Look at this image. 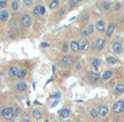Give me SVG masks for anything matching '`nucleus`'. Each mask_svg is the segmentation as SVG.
Returning a JSON list of instances; mask_svg holds the SVG:
<instances>
[{
	"mask_svg": "<svg viewBox=\"0 0 124 122\" xmlns=\"http://www.w3.org/2000/svg\"><path fill=\"white\" fill-rule=\"evenodd\" d=\"M97 110H98V114L100 117H106L109 112V108H108L107 105H100Z\"/></svg>",
	"mask_w": 124,
	"mask_h": 122,
	"instance_id": "nucleus-6",
	"label": "nucleus"
},
{
	"mask_svg": "<svg viewBox=\"0 0 124 122\" xmlns=\"http://www.w3.org/2000/svg\"><path fill=\"white\" fill-rule=\"evenodd\" d=\"M20 108H19V106L17 105H14V109H13V116H19L20 114Z\"/></svg>",
	"mask_w": 124,
	"mask_h": 122,
	"instance_id": "nucleus-30",
	"label": "nucleus"
},
{
	"mask_svg": "<svg viewBox=\"0 0 124 122\" xmlns=\"http://www.w3.org/2000/svg\"><path fill=\"white\" fill-rule=\"evenodd\" d=\"M114 30H116V25H114V24H110V25L107 27V31H106V34H107V37L112 36V34H113Z\"/></svg>",
	"mask_w": 124,
	"mask_h": 122,
	"instance_id": "nucleus-19",
	"label": "nucleus"
},
{
	"mask_svg": "<svg viewBox=\"0 0 124 122\" xmlns=\"http://www.w3.org/2000/svg\"><path fill=\"white\" fill-rule=\"evenodd\" d=\"M8 6V2L4 1V0H1L0 1V9H6V7Z\"/></svg>",
	"mask_w": 124,
	"mask_h": 122,
	"instance_id": "nucleus-32",
	"label": "nucleus"
},
{
	"mask_svg": "<svg viewBox=\"0 0 124 122\" xmlns=\"http://www.w3.org/2000/svg\"><path fill=\"white\" fill-rule=\"evenodd\" d=\"M73 62H74V60H73V57L69 56V55L62 57V59H61V64L63 66H70V65H72Z\"/></svg>",
	"mask_w": 124,
	"mask_h": 122,
	"instance_id": "nucleus-5",
	"label": "nucleus"
},
{
	"mask_svg": "<svg viewBox=\"0 0 124 122\" xmlns=\"http://www.w3.org/2000/svg\"><path fill=\"white\" fill-rule=\"evenodd\" d=\"M107 62L109 64H116V62H118V60H116L114 57H108V58H107Z\"/></svg>",
	"mask_w": 124,
	"mask_h": 122,
	"instance_id": "nucleus-28",
	"label": "nucleus"
},
{
	"mask_svg": "<svg viewBox=\"0 0 124 122\" xmlns=\"http://www.w3.org/2000/svg\"><path fill=\"white\" fill-rule=\"evenodd\" d=\"M79 68H81V62H77L76 65H75V70H79Z\"/></svg>",
	"mask_w": 124,
	"mask_h": 122,
	"instance_id": "nucleus-38",
	"label": "nucleus"
},
{
	"mask_svg": "<svg viewBox=\"0 0 124 122\" xmlns=\"http://www.w3.org/2000/svg\"><path fill=\"white\" fill-rule=\"evenodd\" d=\"M22 122H30V120H28V119H23Z\"/></svg>",
	"mask_w": 124,
	"mask_h": 122,
	"instance_id": "nucleus-41",
	"label": "nucleus"
},
{
	"mask_svg": "<svg viewBox=\"0 0 124 122\" xmlns=\"http://www.w3.org/2000/svg\"><path fill=\"white\" fill-rule=\"evenodd\" d=\"M1 114L6 120H10V119H12V117H13V109H11L10 107L3 108V109L1 110Z\"/></svg>",
	"mask_w": 124,
	"mask_h": 122,
	"instance_id": "nucleus-3",
	"label": "nucleus"
},
{
	"mask_svg": "<svg viewBox=\"0 0 124 122\" xmlns=\"http://www.w3.org/2000/svg\"><path fill=\"white\" fill-rule=\"evenodd\" d=\"M121 21H122V23L124 24V17H123V19H121Z\"/></svg>",
	"mask_w": 124,
	"mask_h": 122,
	"instance_id": "nucleus-42",
	"label": "nucleus"
},
{
	"mask_svg": "<svg viewBox=\"0 0 124 122\" xmlns=\"http://www.w3.org/2000/svg\"><path fill=\"white\" fill-rule=\"evenodd\" d=\"M59 3H60V2H59L58 0H54V1H51L49 3V9H51V10H54V9H57L59 7Z\"/></svg>",
	"mask_w": 124,
	"mask_h": 122,
	"instance_id": "nucleus-24",
	"label": "nucleus"
},
{
	"mask_svg": "<svg viewBox=\"0 0 124 122\" xmlns=\"http://www.w3.org/2000/svg\"><path fill=\"white\" fill-rule=\"evenodd\" d=\"M60 96H61L60 93H54V94L50 95V98H52V99H57V100H58V99L60 98Z\"/></svg>",
	"mask_w": 124,
	"mask_h": 122,
	"instance_id": "nucleus-31",
	"label": "nucleus"
},
{
	"mask_svg": "<svg viewBox=\"0 0 124 122\" xmlns=\"http://www.w3.org/2000/svg\"><path fill=\"white\" fill-rule=\"evenodd\" d=\"M44 13H45V7L40 6V15H43Z\"/></svg>",
	"mask_w": 124,
	"mask_h": 122,
	"instance_id": "nucleus-37",
	"label": "nucleus"
},
{
	"mask_svg": "<svg viewBox=\"0 0 124 122\" xmlns=\"http://www.w3.org/2000/svg\"><path fill=\"white\" fill-rule=\"evenodd\" d=\"M27 72H28V70H27L26 68L21 69V70H19V74H17V77H19V79H24V77L27 75Z\"/></svg>",
	"mask_w": 124,
	"mask_h": 122,
	"instance_id": "nucleus-20",
	"label": "nucleus"
},
{
	"mask_svg": "<svg viewBox=\"0 0 124 122\" xmlns=\"http://www.w3.org/2000/svg\"><path fill=\"white\" fill-rule=\"evenodd\" d=\"M113 93H114L116 95H121V94H123V93H124V84H122V83L116 84V87H114V89H113Z\"/></svg>",
	"mask_w": 124,
	"mask_h": 122,
	"instance_id": "nucleus-11",
	"label": "nucleus"
},
{
	"mask_svg": "<svg viewBox=\"0 0 124 122\" xmlns=\"http://www.w3.org/2000/svg\"><path fill=\"white\" fill-rule=\"evenodd\" d=\"M0 12H1V11H0Z\"/></svg>",
	"mask_w": 124,
	"mask_h": 122,
	"instance_id": "nucleus-44",
	"label": "nucleus"
},
{
	"mask_svg": "<svg viewBox=\"0 0 124 122\" xmlns=\"http://www.w3.org/2000/svg\"><path fill=\"white\" fill-rule=\"evenodd\" d=\"M89 114H90V117H92L93 119L98 118V116H99L98 110H96V109H92V110H90V111H89Z\"/></svg>",
	"mask_w": 124,
	"mask_h": 122,
	"instance_id": "nucleus-26",
	"label": "nucleus"
},
{
	"mask_svg": "<svg viewBox=\"0 0 124 122\" xmlns=\"http://www.w3.org/2000/svg\"><path fill=\"white\" fill-rule=\"evenodd\" d=\"M82 17H83V19H82L83 21H86V20H88V14H87V13H85V14L82 15Z\"/></svg>",
	"mask_w": 124,
	"mask_h": 122,
	"instance_id": "nucleus-36",
	"label": "nucleus"
},
{
	"mask_svg": "<svg viewBox=\"0 0 124 122\" xmlns=\"http://www.w3.org/2000/svg\"><path fill=\"white\" fill-rule=\"evenodd\" d=\"M124 111V101L123 100H119L114 104L113 106V112L116 114H120Z\"/></svg>",
	"mask_w": 124,
	"mask_h": 122,
	"instance_id": "nucleus-2",
	"label": "nucleus"
},
{
	"mask_svg": "<svg viewBox=\"0 0 124 122\" xmlns=\"http://www.w3.org/2000/svg\"><path fill=\"white\" fill-rule=\"evenodd\" d=\"M111 6H112V3L110 1H103V2H101V9H102V10H105V11L110 10Z\"/></svg>",
	"mask_w": 124,
	"mask_h": 122,
	"instance_id": "nucleus-21",
	"label": "nucleus"
},
{
	"mask_svg": "<svg viewBox=\"0 0 124 122\" xmlns=\"http://www.w3.org/2000/svg\"><path fill=\"white\" fill-rule=\"evenodd\" d=\"M21 25L25 28L31 27V25H32V17L28 14H23L21 17Z\"/></svg>",
	"mask_w": 124,
	"mask_h": 122,
	"instance_id": "nucleus-1",
	"label": "nucleus"
},
{
	"mask_svg": "<svg viewBox=\"0 0 124 122\" xmlns=\"http://www.w3.org/2000/svg\"><path fill=\"white\" fill-rule=\"evenodd\" d=\"M33 15L34 16H39L40 15V6H36L33 10Z\"/></svg>",
	"mask_w": 124,
	"mask_h": 122,
	"instance_id": "nucleus-25",
	"label": "nucleus"
},
{
	"mask_svg": "<svg viewBox=\"0 0 124 122\" xmlns=\"http://www.w3.org/2000/svg\"><path fill=\"white\" fill-rule=\"evenodd\" d=\"M58 104H59V100H56V101H54V103L51 105V107H56V106L58 105Z\"/></svg>",
	"mask_w": 124,
	"mask_h": 122,
	"instance_id": "nucleus-39",
	"label": "nucleus"
},
{
	"mask_svg": "<svg viewBox=\"0 0 124 122\" xmlns=\"http://www.w3.org/2000/svg\"><path fill=\"white\" fill-rule=\"evenodd\" d=\"M11 8H12L13 11H17V10H19V2H17V1H13L12 3H11Z\"/></svg>",
	"mask_w": 124,
	"mask_h": 122,
	"instance_id": "nucleus-29",
	"label": "nucleus"
},
{
	"mask_svg": "<svg viewBox=\"0 0 124 122\" xmlns=\"http://www.w3.org/2000/svg\"><path fill=\"white\" fill-rule=\"evenodd\" d=\"M121 9V3H116L114 4V8H113V11H116V12H118L119 10Z\"/></svg>",
	"mask_w": 124,
	"mask_h": 122,
	"instance_id": "nucleus-33",
	"label": "nucleus"
},
{
	"mask_svg": "<svg viewBox=\"0 0 124 122\" xmlns=\"http://www.w3.org/2000/svg\"><path fill=\"white\" fill-rule=\"evenodd\" d=\"M70 47L72 49L73 52H78L79 51V43L76 41H73L72 43L70 44Z\"/></svg>",
	"mask_w": 124,
	"mask_h": 122,
	"instance_id": "nucleus-15",
	"label": "nucleus"
},
{
	"mask_svg": "<svg viewBox=\"0 0 124 122\" xmlns=\"http://www.w3.org/2000/svg\"><path fill=\"white\" fill-rule=\"evenodd\" d=\"M32 116L34 119H36V120H40L41 118H43V114H41L40 110L38 109H34L32 111Z\"/></svg>",
	"mask_w": 124,
	"mask_h": 122,
	"instance_id": "nucleus-17",
	"label": "nucleus"
},
{
	"mask_svg": "<svg viewBox=\"0 0 124 122\" xmlns=\"http://www.w3.org/2000/svg\"><path fill=\"white\" fill-rule=\"evenodd\" d=\"M8 74L10 77H17V74H19V69L16 66H11L8 71Z\"/></svg>",
	"mask_w": 124,
	"mask_h": 122,
	"instance_id": "nucleus-13",
	"label": "nucleus"
},
{
	"mask_svg": "<svg viewBox=\"0 0 124 122\" xmlns=\"http://www.w3.org/2000/svg\"><path fill=\"white\" fill-rule=\"evenodd\" d=\"M89 47V41L86 38H82V41H79V51H86Z\"/></svg>",
	"mask_w": 124,
	"mask_h": 122,
	"instance_id": "nucleus-8",
	"label": "nucleus"
},
{
	"mask_svg": "<svg viewBox=\"0 0 124 122\" xmlns=\"http://www.w3.org/2000/svg\"><path fill=\"white\" fill-rule=\"evenodd\" d=\"M112 76H113V71L112 70H107V71L103 72L102 75H101V80H102V81H108V80H110Z\"/></svg>",
	"mask_w": 124,
	"mask_h": 122,
	"instance_id": "nucleus-12",
	"label": "nucleus"
},
{
	"mask_svg": "<svg viewBox=\"0 0 124 122\" xmlns=\"http://www.w3.org/2000/svg\"><path fill=\"white\" fill-rule=\"evenodd\" d=\"M59 114H60V117L62 119H66V118H69V116H70V110L69 109H62Z\"/></svg>",
	"mask_w": 124,
	"mask_h": 122,
	"instance_id": "nucleus-22",
	"label": "nucleus"
},
{
	"mask_svg": "<svg viewBox=\"0 0 124 122\" xmlns=\"http://www.w3.org/2000/svg\"><path fill=\"white\" fill-rule=\"evenodd\" d=\"M17 97H19L20 100H23V99H24V96H17Z\"/></svg>",
	"mask_w": 124,
	"mask_h": 122,
	"instance_id": "nucleus-40",
	"label": "nucleus"
},
{
	"mask_svg": "<svg viewBox=\"0 0 124 122\" xmlns=\"http://www.w3.org/2000/svg\"><path fill=\"white\" fill-rule=\"evenodd\" d=\"M49 46H50V44H48V43H40V47H43V48H47Z\"/></svg>",
	"mask_w": 124,
	"mask_h": 122,
	"instance_id": "nucleus-35",
	"label": "nucleus"
},
{
	"mask_svg": "<svg viewBox=\"0 0 124 122\" xmlns=\"http://www.w3.org/2000/svg\"><path fill=\"white\" fill-rule=\"evenodd\" d=\"M68 49H69V44L66 43V41H63L62 46H61V50L63 52H68Z\"/></svg>",
	"mask_w": 124,
	"mask_h": 122,
	"instance_id": "nucleus-27",
	"label": "nucleus"
},
{
	"mask_svg": "<svg viewBox=\"0 0 124 122\" xmlns=\"http://www.w3.org/2000/svg\"><path fill=\"white\" fill-rule=\"evenodd\" d=\"M15 89L20 93H23L27 89V84L24 83V82H19V83L15 85Z\"/></svg>",
	"mask_w": 124,
	"mask_h": 122,
	"instance_id": "nucleus-10",
	"label": "nucleus"
},
{
	"mask_svg": "<svg viewBox=\"0 0 124 122\" xmlns=\"http://www.w3.org/2000/svg\"><path fill=\"white\" fill-rule=\"evenodd\" d=\"M105 45H106V41H105V38H98V39L96 41V43H95V48H96V50L100 51V50H102V49H103Z\"/></svg>",
	"mask_w": 124,
	"mask_h": 122,
	"instance_id": "nucleus-7",
	"label": "nucleus"
},
{
	"mask_svg": "<svg viewBox=\"0 0 124 122\" xmlns=\"http://www.w3.org/2000/svg\"><path fill=\"white\" fill-rule=\"evenodd\" d=\"M100 63H101L100 59H98V58H94V59H93L92 64H93V68H94V70H95V71H98V70H99Z\"/></svg>",
	"mask_w": 124,
	"mask_h": 122,
	"instance_id": "nucleus-18",
	"label": "nucleus"
},
{
	"mask_svg": "<svg viewBox=\"0 0 124 122\" xmlns=\"http://www.w3.org/2000/svg\"><path fill=\"white\" fill-rule=\"evenodd\" d=\"M95 30V25L94 24H89V25L87 26V27H85L83 31H82V36H83V38H86V37L88 36V35L93 34V32H94Z\"/></svg>",
	"mask_w": 124,
	"mask_h": 122,
	"instance_id": "nucleus-4",
	"label": "nucleus"
},
{
	"mask_svg": "<svg viewBox=\"0 0 124 122\" xmlns=\"http://www.w3.org/2000/svg\"><path fill=\"white\" fill-rule=\"evenodd\" d=\"M112 49H113V51L116 52V54L120 55L123 52V46L121 45L120 43L116 41V43H113V45H112Z\"/></svg>",
	"mask_w": 124,
	"mask_h": 122,
	"instance_id": "nucleus-9",
	"label": "nucleus"
},
{
	"mask_svg": "<svg viewBox=\"0 0 124 122\" xmlns=\"http://www.w3.org/2000/svg\"><path fill=\"white\" fill-rule=\"evenodd\" d=\"M8 20H9V12L7 10H1V12H0V21L7 22Z\"/></svg>",
	"mask_w": 124,
	"mask_h": 122,
	"instance_id": "nucleus-16",
	"label": "nucleus"
},
{
	"mask_svg": "<svg viewBox=\"0 0 124 122\" xmlns=\"http://www.w3.org/2000/svg\"><path fill=\"white\" fill-rule=\"evenodd\" d=\"M89 80H90L92 82H94V83H95V82H97V81L99 80V75H98V73H96V72H92V73L89 74Z\"/></svg>",
	"mask_w": 124,
	"mask_h": 122,
	"instance_id": "nucleus-23",
	"label": "nucleus"
},
{
	"mask_svg": "<svg viewBox=\"0 0 124 122\" xmlns=\"http://www.w3.org/2000/svg\"><path fill=\"white\" fill-rule=\"evenodd\" d=\"M23 2H24V4H25V6H32L34 1H33V0H24Z\"/></svg>",
	"mask_w": 124,
	"mask_h": 122,
	"instance_id": "nucleus-34",
	"label": "nucleus"
},
{
	"mask_svg": "<svg viewBox=\"0 0 124 122\" xmlns=\"http://www.w3.org/2000/svg\"><path fill=\"white\" fill-rule=\"evenodd\" d=\"M95 27H96V28H97V31H99V32H103V31L106 30V24H105V21H102V20H99V21L96 23Z\"/></svg>",
	"mask_w": 124,
	"mask_h": 122,
	"instance_id": "nucleus-14",
	"label": "nucleus"
},
{
	"mask_svg": "<svg viewBox=\"0 0 124 122\" xmlns=\"http://www.w3.org/2000/svg\"><path fill=\"white\" fill-rule=\"evenodd\" d=\"M45 122H49V121H48V120H47V121H45Z\"/></svg>",
	"mask_w": 124,
	"mask_h": 122,
	"instance_id": "nucleus-43",
	"label": "nucleus"
}]
</instances>
